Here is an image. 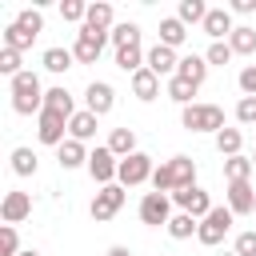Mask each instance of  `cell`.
I'll return each mask as SVG.
<instances>
[{"label":"cell","mask_w":256,"mask_h":256,"mask_svg":"<svg viewBox=\"0 0 256 256\" xmlns=\"http://www.w3.org/2000/svg\"><path fill=\"white\" fill-rule=\"evenodd\" d=\"M192 184H196V160L192 156H172L152 172V188L164 192V196L180 192V188H192Z\"/></svg>","instance_id":"6da1fadb"},{"label":"cell","mask_w":256,"mask_h":256,"mask_svg":"<svg viewBox=\"0 0 256 256\" xmlns=\"http://www.w3.org/2000/svg\"><path fill=\"white\" fill-rule=\"evenodd\" d=\"M12 108L20 112V116H40L44 112V88H40V76L36 72H20V76H12Z\"/></svg>","instance_id":"7a4b0ae2"},{"label":"cell","mask_w":256,"mask_h":256,"mask_svg":"<svg viewBox=\"0 0 256 256\" xmlns=\"http://www.w3.org/2000/svg\"><path fill=\"white\" fill-rule=\"evenodd\" d=\"M180 124L188 132H220L224 128V108L220 104H188L180 112Z\"/></svg>","instance_id":"3957f363"},{"label":"cell","mask_w":256,"mask_h":256,"mask_svg":"<svg viewBox=\"0 0 256 256\" xmlns=\"http://www.w3.org/2000/svg\"><path fill=\"white\" fill-rule=\"evenodd\" d=\"M232 232V208L224 204V208H212L204 220H200V232H196V240L204 244V248H216L224 236Z\"/></svg>","instance_id":"277c9868"},{"label":"cell","mask_w":256,"mask_h":256,"mask_svg":"<svg viewBox=\"0 0 256 256\" xmlns=\"http://www.w3.org/2000/svg\"><path fill=\"white\" fill-rule=\"evenodd\" d=\"M152 156L148 152H132L128 160H120V172H116V180L124 184V188H136V184H144V180H152Z\"/></svg>","instance_id":"5b68a950"},{"label":"cell","mask_w":256,"mask_h":256,"mask_svg":"<svg viewBox=\"0 0 256 256\" xmlns=\"http://www.w3.org/2000/svg\"><path fill=\"white\" fill-rule=\"evenodd\" d=\"M116 172H120V160L108 152V144H104V148H96V152H88V176H92L100 188L116 184Z\"/></svg>","instance_id":"8992f818"},{"label":"cell","mask_w":256,"mask_h":256,"mask_svg":"<svg viewBox=\"0 0 256 256\" xmlns=\"http://www.w3.org/2000/svg\"><path fill=\"white\" fill-rule=\"evenodd\" d=\"M124 208V184H108V188H100L96 192V200H92V220L96 224H104V220H112L116 212Z\"/></svg>","instance_id":"52a82bcc"},{"label":"cell","mask_w":256,"mask_h":256,"mask_svg":"<svg viewBox=\"0 0 256 256\" xmlns=\"http://www.w3.org/2000/svg\"><path fill=\"white\" fill-rule=\"evenodd\" d=\"M176 212H172V200L164 196V192H144V200H140V220L144 224H152V228H168V220H172Z\"/></svg>","instance_id":"ba28073f"},{"label":"cell","mask_w":256,"mask_h":256,"mask_svg":"<svg viewBox=\"0 0 256 256\" xmlns=\"http://www.w3.org/2000/svg\"><path fill=\"white\" fill-rule=\"evenodd\" d=\"M104 44H108V32L80 28V32H76V44H72V56H76L80 64H96V60H100V52H104Z\"/></svg>","instance_id":"9c48e42d"},{"label":"cell","mask_w":256,"mask_h":256,"mask_svg":"<svg viewBox=\"0 0 256 256\" xmlns=\"http://www.w3.org/2000/svg\"><path fill=\"white\" fill-rule=\"evenodd\" d=\"M64 132H68V116H60V112H40L36 116V136H40V144H52V148H60L64 144Z\"/></svg>","instance_id":"30bf717a"},{"label":"cell","mask_w":256,"mask_h":256,"mask_svg":"<svg viewBox=\"0 0 256 256\" xmlns=\"http://www.w3.org/2000/svg\"><path fill=\"white\" fill-rule=\"evenodd\" d=\"M172 200L180 204V212H188V216H196V220H204V216L216 208V204L208 200V192H204V188H196V184H192V188H180V192H172Z\"/></svg>","instance_id":"8fae6325"},{"label":"cell","mask_w":256,"mask_h":256,"mask_svg":"<svg viewBox=\"0 0 256 256\" xmlns=\"http://www.w3.org/2000/svg\"><path fill=\"white\" fill-rule=\"evenodd\" d=\"M84 104H88V112H92V116H108V112H112V104H116V88H112V84H104V80H92V84L84 88Z\"/></svg>","instance_id":"7c38bea8"},{"label":"cell","mask_w":256,"mask_h":256,"mask_svg":"<svg viewBox=\"0 0 256 256\" xmlns=\"http://www.w3.org/2000/svg\"><path fill=\"white\" fill-rule=\"evenodd\" d=\"M144 68H152L156 76H176V68H180V56H176V48H164V44H156V48H148V60H144Z\"/></svg>","instance_id":"4fadbf2b"},{"label":"cell","mask_w":256,"mask_h":256,"mask_svg":"<svg viewBox=\"0 0 256 256\" xmlns=\"http://www.w3.org/2000/svg\"><path fill=\"white\" fill-rule=\"evenodd\" d=\"M200 28H204V36H212V44L236 32V24H232V12H228V8H208V16H204V24H200Z\"/></svg>","instance_id":"5bb4252c"},{"label":"cell","mask_w":256,"mask_h":256,"mask_svg":"<svg viewBox=\"0 0 256 256\" xmlns=\"http://www.w3.org/2000/svg\"><path fill=\"white\" fill-rule=\"evenodd\" d=\"M228 208H232V216H248V212L256 208V188H252L248 180L228 184Z\"/></svg>","instance_id":"9a60e30c"},{"label":"cell","mask_w":256,"mask_h":256,"mask_svg":"<svg viewBox=\"0 0 256 256\" xmlns=\"http://www.w3.org/2000/svg\"><path fill=\"white\" fill-rule=\"evenodd\" d=\"M0 216H4V224L28 220V216H32V196H28V192H8L4 204H0Z\"/></svg>","instance_id":"2e32d148"},{"label":"cell","mask_w":256,"mask_h":256,"mask_svg":"<svg viewBox=\"0 0 256 256\" xmlns=\"http://www.w3.org/2000/svg\"><path fill=\"white\" fill-rule=\"evenodd\" d=\"M80 28H92V32H112V28H116V24H112V4H108V0L88 4V20H84Z\"/></svg>","instance_id":"e0dca14e"},{"label":"cell","mask_w":256,"mask_h":256,"mask_svg":"<svg viewBox=\"0 0 256 256\" xmlns=\"http://www.w3.org/2000/svg\"><path fill=\"white\" fill-rule=\"evenodd\" d=\"M176 76L200 88V84H204V76H208V60H204V56H196V52H192V56H180V68H176Z\"/></svg>","instance_id":"ac0fdd59"},{"label":"cell","mask_w":256,"mask_h":256,"mask_svg":"<svg viewBox=\"0 0 256 256\" xmlns=\"http://www.w3.org/2000/svg\"><path fill=\"white\" fill-rule=\"evenodd\" d=\"M132 96H136V100H156V96H160V76H156L152 68H140V72L132 76Z\"/></svg>","instance_id":"d6986e66"},{"label":"cell","mask_w":256,"mask_h":256,"mask_svg":"<svg viewBox=\"0 0 256 256\" xmlns=\"http://www.w3.org/2000/svg\"><path fill=\"white\" fill-rule=\"evenodd\" d=\"M44 108H48V112H60V116H68V120L76 116V104H72V92H68L64 84H56V88H48V92H44Z\"/></svg>","instance_id":"ffe728a7"},{"label":"cell","mask_w":256,"mask_h":256,"mask_svg":"<svg viewBox=\"0 0 256 256\" xmlns=\"http://www.w3.org/2000/svg\"><path fill=\"white\" fill-rule=\"evenodd\" d=\"M108 152H112L116 160H128V156L136 152V132H132V128H112V136H108Z\"/></svg>","instance_id":"44dd1931"},{"label":"cell","mask_w":256,"mask_h":256,"mask_svg":"<svg viewBox=\"0 0 256 256\" xmlns=\"http://www.w3.org/2000/svg\"><path fill=\"white\" fill-rule=\"evenodd\" d=\"M144 60H148V52H144L140 44H128V48H116V68H124L128 76H136V72L144 68Z\"/></svg>","instance_id":"7402d4cb"},{"label":"cell","mask_w":256,"mask_h":256,"mask_svg":"<svg viewBox=\"0 0 256 256\" xmlns=\"http://www.w3.org/2000/svg\"><path fill=\"white\" fill-rule=\"evenodd\" d=\"M96 120H100V116H92L88 108H84V112H76V116L68 120V136H72V140H80V144H84V140H92V136H96Z\"/></svg>","instance_id":"603a6c76"},{"label":"cell","mask_w":256,"mask_h":256,"mask_svg":"<svg viewBox=\"0 0 256 256\" xmlns=\"http://www.w3.org/2000/svg\"><path fill=\"white\" fill-rule=\"evenodd\" d=\"M56 160H60V168H80V164H88V152H84V144L80 140H64L60 148H56Z\"/></svg>","instance_id":"cb8c5ba5"},{"label":"cell","mask_w":256,"mask_h":256,"mask_svg":"<svg viewBox=\"0 0 256 256\" xmlns=\"http://www.w3.org/2000/svg\"><path fill=\"white\" fill-rule=\"evenodd\" d=\"M188 40V28L176 20V16H168V20H160V44L164 48H180Z\"/></svg>","instance_id":"d4e9b609"},{"label":"cell","mask_w":256,"mask_h":256,"mask_svg":"<svg viewBox=\"0 0 256 256\" xmlns=\"http://www.w3.org/2000/svg\"><path fill=\"white\" fill-rule=\"evenodd\" d=\"M204 16H208V4L204 0H180V8H176V20L188 28V24H204Z\"/></svg>","instance_id":"484cf974"},{"label":"cell","mask_w":256,"mask_h":256,"mask_svg":"<svg viewBox=\"0 0 256 256\" xmlns=\"http://www.w3.org/2000/svg\"><path fill=\"white\" fill-rule=\"evenodd\" d=\"M40 60H44V68H48V72H56V76H60V72H68V68H72V60H76V56H72V48H44V56H40Z\"/></svg>","instance_id":"4316f807"},{"label":"cell","mask_w":256,"mask_h":256,"mask_svg":"<svg viewBox=\"0 0 256 256\" xmlns=\"http://www.w3.org/2000/svg\"><path fill=\"white\" fill-rule=\"evenodd\" d=\"M240 144H244V136H240V128H220L216 132V152L228 160V156H240Z\"/></svg>","instance_id":"83f0119b"},{"label":"cell","mask_w":256,"mask_h":256,"mask_svg":"<svg viewBox=\"0 0 256 256\" xmlns=\"http://www.w3.org/2000/svg\"><path fill=\"white\" fill-rule=\"evenodd\" d=\"M192 232H200V220H196V216H188V212H176V216L168 220V236H172V240H188Z\"/></svg>","instance_id":"f1b7e54d"},{"label":"cell","mask_w":256,"mask_h":256,"mask_svg":"<svg viewBox=\"0 0 256 256\" xmlns=\"http://www.w3.org/2000/svg\"><path fill=\"white\" fill-rule=\"evenodd\" d=\"M228 44H232V52H236V56H252V52H256V28L240 24V28L228 36Z\"/></svg>","instance_id":"f546056e"},{"label":"cell","mask_w":256,"mask_h":256,"mask_svg":"<svg viewBox=\"0 0 256 256\" xmlns=\"http://www.w3.org/2000/svg\"><path fill=\"white\" fill-rule=\"evenodd\" d=\"M252 168H256V164H252L248 156H228V160H224V180H228V184L248 180V176H252Z\"/></svg>","instance_id":"4dcf8cb0"},{"label":"cell","mask_w":256,"mask_h":256,"mask_svg":"<svg viewBox=\"0 0 256 256\" xmlns=\"http://www.w3.org/2000/svg\"><path fill=\"white\" fill-rule=\"evenodd\" d=\"M108 40H112L116 48H128V44H140V24H132V20H124V24H116V28L108 32Z\"/></svg>","instance_id":"1f68e13d"},{"label":"cell","mask_w":256,"mask_h":256,"mask_svg":"<svg viewBox=\"0 0 256 256\" xmlns=\"http://www.w3.org/2000/svg\"><path fill=\"white\" fill-rule=\"evenodd\" d=\"M32 40H36V36H32V32H24L16 20L4 28V48H12V52H24V48H32Z\"/></svg>","instance_id":"d6a6232c"},{"label":"cell","mask_w":256,"mask_h":256,"mask_svg":"<svg viewBox=\"0 0 256 256\" xmlns=\"http://www.w3.org/2000/svg\"><path fill=\"white\" fill-rule=\"evenodd\" d=\"M12 172L16 176H36V152L32 148H12Z\"/></svg>","instance_id":"836d02e7"},{"label":"cell","mask_w":256,"mask_h":256,"mask_svg":"<svg viewBox=\"0 0 256 256\" xmlns=\"http://www.w3.org/2000/svg\"><path fill=\"white\" fill-rule=\"evenodd\" d=\"M168 96H172L176 104H184V108H188V104H196V100H192V96H196V84H188V80L172 76V80H168Z\"/></svg>","instance_id":"e575fe53"},{"label":"cell","mask_w":256,"mask_h":256,"mask_svg":"<svg viewBox=\"0 0 256 256\" xmlns=\"http://www.w3.org/2000/svg\"><path fill=\"white\" fill-rule=\"evenodd\" d=\"M16 24H20L24 32H32V36H40V32H44V16H40V8H20Z\"/></svg>","instance_id":"d590c367"},{"label":"cell","mask_w":256,"mask_h":256,"mask_svg":"<svg viewBox=\"0 0 256 256\" xmlns=\"http://www.w3.org/2000/svg\"><path fill=\"white\" fill-rule=\"evenodd\" d=\"M232 56H236V52H232V44H228V40H216V44H208V52H204L208 68H212V64H220V68H224Z\"/></svg>","instance_id":"8d00e7d4"},{"label":"cell","mask_w":256,"mask_h":256,"mask_svg":"<svg viewBox=\"0 0 256 256\" xmlns=\"http://www.w3.org/2000/svg\"><path fill=\"white\" fill-rule=\"evenodd\" d=\"M60 16L72 20V24H84L88 20V4L84 0H60Z\"/></svg>","instance_id":"74e56055"},{"label":"cell","mask_w":256,"mask_h":256,"mask_svg":"<svg viewBox=\"0 0 256 256\" xmlns=\"http://www.w3.org/2000/svg\"><path fill=\"white\" fill-rule=\"evenodd\" d=\"M16 248H20V240H16V224H4V228H0V256H20Z\"/></svg>","instance_id":"f35d334b"},{"label":"cell","mask_w":256,"mask_h":256,"mask_svg":"<svg viewBox=\"0 0 256 256\" xmlns=\"http://www.w3.org/2000/svg\"><path fill=\"white\" fill-rule=\"evenodd\" d=\"M0 72H4L8 80H12V76H20V72H24V68H20V52L4 48V52H0Z\"/></svg>","instance_id":"ab89813d"},{"label":"cell","mask_w":256,"mask_h":256,"mask_svg":"<svg viewBox=\"0 0 256 256\" xmlns=\"http://www.w3.org/2000/svg\"><path fill=\"white\" fill-rule=\"evenodd\" d=\"M236 120L256 128V96H240V104H236Z\"/></svg>","instance_id":"60d3db41"},{"label":"cell","mask_w":256,"mask_h":256,"mask_svg":"<svg viewBox=\"0 0 256 256\" xmlns=\"http://www.w3.org/2000/svg\"><path fill=\"white\" fill-rule=\"evenodd\" d=\"M232 252H236V256H256V232H252V228H248V232H240Z\"/></svg>","instance_id":"b9f144b4"},{"label":"cell","mask_w":256,"mask_h":256,"mask_svg":"<svg viewBox=\"0 0 256 256\" xmlns=\"http://www.w3.org/2000/svg\"><path fill=\"white\" fill-rule=\"evenodd\" d=\"M240 92L244 96H256V64H244L240 68Z\"/></svg>","instance_id":"7bdbcfd3"},{"label":"cell","mask_w":256,"mask_h":256,"mask_svg":"<svg viewBox=\"0 0 256 256\" xmlns=\"http://www.w3.org/2000/svg\"><path fill=\"white\" fill-rule=\"evenodd\" d=\"M228 12H256V0H232Z\"/></svg>","instance_id":"ee69618b"},{"label":"cell","mask_w":256,"mask_h":256,"mask_svg":"<svg viewBox=\"0 0 256 256\" xmlns=\"http://www.w3.org/2000/svg\"><path fill=\"white\" fill-rule=\"evenodd\" d=\"M108 256H132V248H124V244H116V248H108Z\"/></svg>","instance_id":"f6af8a7d"},{"label":"cell","mask_w":256,"mask_h":256,"mask_svg":"<svg viewBox=\"0 0 256 256\" xmlns=\"http://www.w3.org/2000/svg\"><path fill=\"white\" fill-rule=\"evenodd\" d=\"M20 256H40V252H36V248H24V252H20Z\"/></svg>","instance_id":"bcb514c9"},{"label":"cell","mask_w":256,"mask_h":256,"mask_svg":"<svg viewBox=\"0 0 256 256\" xmlns=\"http://www.w3.org/2000/svg\"><path fill=\"white\" fill-rule=\"evenodd\" d=\"M224 256H236V252H224Z\"/></svg>","instance_id":"7dc6e473"},{"label":"cell","mask_w":256,"mask_h":256,"mask_svg":"<svg viewBox=\"0 0 256 256\" xmlns=\"http://www.w3.org/2000/svg\"><path fill=\"white\" fill-rule=\"evenodd\" d=\"M252 164H256V156H252Z\"/></svg>","instance_id":"c3c4849f"}]
</instances>
